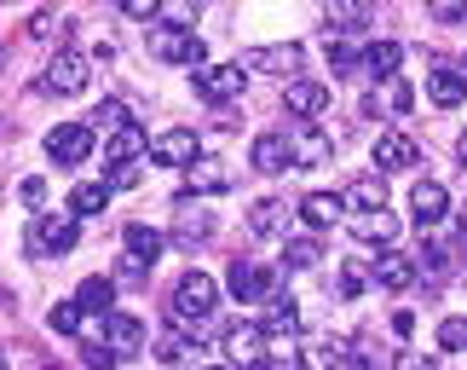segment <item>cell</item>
<instances>
[{
  "instance_id": "obj_28",
  "label": "cell",
  "mask_w": 467,
  "mask_h": 370,
  "mask_svg": "<svg viewBox=\"0 0 467 370\" xmlns=\"http://www.w3.org/2000/svg\"><path fill=\"white\" fill-rule=\"evenodd\" d=\"M375 284H387V290H410V284H416V260H404V255H381V267H375Z\"/></svg>"
},
{
  "instance_id": "obj_22",
  "label": "cell",
  "mask_w": 467,
  "mask_h": 370,
  "mask_svg": "<svg viewBox=\"0 0 467 370\" xmlns=\"http://www.w3.org/2000/svg\"><path fill=\"white\" fill-rule=\"evenodd\" d=\"M347 203H352V208H364V215H369V208H387L381 168H375V174H358V180H352V191H347Z\"/></svg>"
},
{
  "instance_id": "obj_7",
  "label": "cell",
  "mask_w": 467,
  "mask_h": 370,
  "mask_svg": "<svg viewBox=\"0 0 467 370\" xmlns=\"http://www.w3.org/2000/svg\"><path fill=\"white\" fill-rule=\"evenodd\" d=\"M416 156H421V145H416V139H410V133H399V128L375 133V168H381V174L416 168Z\"/></svg>"
},
{
  "instance_id": "obj_48",
  "label": "cell",
  "mask_w": 467,
  "mask_h": 370,
  "mask_svg": "<svg viewBox=\"0 0 467 370\" xmlns=\"http://www.w3.org/2000/svg\"><path fill=\"white\" fill-rule=\"evenodd\" d=\"M462 232H467V203H462Z\"/></svg>"
},
{
  "instance_id": "obj_49",
  "label": "cell",
  "mask_w": 467,
  "mask_h": 370,
  "mask_svg": "<svg viewBox=\"0 0 467 370\" xmlns=\"http://www.w3.org/2000/svg\"><path fill=\"white\" fill-rule=\"evenodd\" d=\"M0 365H6V354H0Z\"/></svg>"
},
{
  "instance_id": "obj_46",
  "label": "cell",
  "mask_w": 467,
  "mask_h": 370,
  "mask_svg": "<svg viewBox=\"0 0 467 370\" xmlns=\"http://www.w3.org/2000/svg\"><path fill=\"white\" fill-rule=\"evenodd\" d=\"M121 12H128V17H150V12H161V0H121Z\"/></svg>"
},
{
  "instance_id": "obj_11",
  "label": "cell",
  "mask_w": 467,
  "mask_h": 370,
  "mask_svg": "<svg viewBox=\"0 0 467 370\" xmlns=\"http://www.w3.org/2000/svg\"><path fill=\"white\" fill-rule=\"evenodd\" d=\"M289 220H295V208L283 197H260L254 208H248V232H254V238H283Z\"/></svg>"
},
{
  "instance_id": "obj_15",
  "label": "cell",
  "mask_w": 467,
  "mask_h": 370,
  "mask_svg": "<svg viewBox=\"0 0 467 370\" xmlns=\"http://www.w3.org/2000/svg\"><path fill=\"white\" fill-rule=\"evenodd\" d=\"M289 151H295V168H323V163H329V139H323L312 122L289 133Z\"/></svg>"
},
{
  "instance_id": "obj_13",
  "label": "cell",
  "mask_w": 467,
  "mask_h": 370,
  "mask_svg": "<svg viewBox=\"0 0 467 370\" xmlns=\"http://www.w3.org/2000/svg\"><path fill=\"white\" fill-rule=\"evenodd\" d=\"M104 336H110V347L121 359L145 354V319H133V312H110V319H104Z\"/></svg>"
},
{
  "instance_id": "obj_34",
  "label": "cell",
  "mask_w": 467,
  "mask_h": 370,
  "mask_svg": "<svg viewBox=\"0 0 467 370\" xmlns=\"http://www.w3.org/2000/svg\"><path fill=\"white\" fill-rule=\"evenodd\" d=\"M260 324H265V336H295V330H300V312H295V301H277Z\"/></svg>"
},
{
  "instance_id": "obj_8",
  "label": "cell",
  "mask_w": 467,
  "mask_h": 370,
  "mask_svg": "<svg viewBox=\"0 0 467 370\" xmlns=\"http://www.w3.org/2000/svg\"><path fill=\"white\" fill-rule=\"evenodd\" d=\"M243 87H248V69H237V64H213V69L196 76V93H202L208 104H231Z\"/></svg>"
},
{
  "instance_id": "obj_44",
  "label": "cell",
  "mask_w": 467,
  "mask_h": 370,
  "mask_svg": "<svg viewBox=\"0 0 467 370\" xmlns=\"http://www.w3.org/2000/svg\"><path fill=\"white\" fill-rule=\"evenodd\" d=\"M52 29H58V17H52V12H35V17H29V35H35V41H47Z\"/></svg>"
},
{
  "instance_id": "obj_6",
  "label": "cell",
  "mask_w": 467,
  "mask_h": 370,
  "mask_svg": "<svg viewBox=\"0 0 467 370\" xmlns=\"http://www.w3.org/2000/svg\"><path fill=\"white\" fill-rule=\"evenodd\" d=\"M225 290L237 295V301H265V295H277V272L260 267V260H231Z\"/></svg>"
},
{
  "instance_id": "obj_33",
  "label": "cell",
  "mask_w": 467,
  "mask_h": 370,
  "mask_svg": "<svg viewBox=\"0 0 467 370\" xmlns=\"http://www.w3.org/2000/svg\"><path fill=\"white\" fill-rule=\"evenodd\" d=\"M121 122H128V104H121V99H99V111H93L87 128H93V133H116Z\"/></svg>"
},
{
  "instance_id": "obj_27",
  "label": "cell",
  "mask_w": 467,
  "mask_h": 370,
  "mask_svg": "<svg viewBox=\"0 0 467 370\" xmlns=\"http://www.w3.org/2000/svg\"><path fill=\"white\" fill-rule=\"evenodd\" d=\"M110 208V185H76L69 191V215H81V220H93Z\"/></svg>"
},
{
  "instance_id": "obj_29",
  "label": "cell",
  "mask_w": 467,
  "mask_h": 370,
  "mask_svg": "<svg viewBox=\"0 0 467 370\" xmlns=\"http://www.w3.org/2000/svg\"><path fill=\"white\" fill-rule=\"evenodd\" d=\"M364 64H369V76H399V64H404V47L399 41H375L369 52H364Z\"/></svg>"
},
{
  "instance_id": "obj_21",
  "label": "cell",
  "mask_w": 467,
  "mask_h": 370,
  "mask_svg": "<svg viewBox=\"0 0 467 370\" xmlns=\"http://www.w3.org/2000/svg\"><path fill=\"white\" fill-rule=\"evenodd\" d=\"M76 301H81V312H110L116 307V278H81V290H76Z\"/></svg>"
},
{
  "instance_id": "obj_42",
  "label": "cell",
  "mask_w": 467,
  "mask_h": 370,
  "mask_svg": "<svg viewBox=\"0 0 467 370\" xmlns=\"http://www.w3.org/2000/svg\"><path fill=\"white\" fill-rule=\"evenodd\" d=\"M17 197H24L29 208H47V180H24V185H17Z\"/></svg>"
},
{
  "instance_id": "obj_43",
  "label": "cell",
  "mask_w": 467,
  "mask_h": 370,
  "mask_svg": "<svg viewBox=\"0 0 467 370\" xmlns=\"http://www.w3.org/2000/svg\"><path fill=\"white\" fill-rule=\"evenodd\" d=\"M433 17H444V24H456V17H467V0H433Z\"/></svg>"
},
{
  "instance_id": "obj_25",
  "label": "cell",
  "mask_w": 467,
  "mask_h": 370,
  "mask_svg": "<svg viewBox=\"0 0 467 370\" xmlns=\"http://www.w3.org/2000/svg\"><path fill=\"white\" fill-rule=\"evenodd\" d=\"M213 232V220L202 215V208H191V203H179V232H173V243L179 249H191V243H202Z\"/></svg>"
},
{
  "instance_id": "obj_16",
  "label": "cell",
  "mask_w": 467,
  "mask_h": 370,
  "mask_svg": "<svg viewBox=\"0 0 467 370\" xmlns=\"http://www.w3.org/2000/svg\"><path fill=\"white\" fill-rule=\"evenodd\" d=\"M410 215H416V226H439L444 215H451V197H444V185H416V197H410Z\"/></svg>"
},
{
  "instance_id": "obj_23",
  "label": "cell",
  "mask_w": 467,
  "mask_h": 370,
  "mask_svg": "<svg viewBox=\"0 0 467 370\" xmlns=\"http://www.w3.org/2000/svg\"><path fill=\"white\" fill-rule=\"evenodd\" d=\"M410 104H416V93H410V81H399V76H387V87H381V99H369L364 111L375 116V111H387V116H404Z\"/></svg>"
},
{
  "instance_id": "obj_26",
  "label": "cell",
  "mask_w": 467,
  "mask_h": 370,
  "mask_svg": "<svg viewBox=\"0 0 467 370\" xmlns=\"http://www.w3.org/2000/svg\"><path fill=\"white\" fill-rule=\"evenodd\" d=\"M133 156H145V128H139V122H121L110 133V163H133Z\"/></svg>"
},
{
  "instance_id": "obj_1",
  "label": "cell",
  "mask_w": 467,
  "mask_h": 370,
  "mask_svg": "<svg viewBox=\"0 0 467 370\" xmlns=\"http://www.w3.org/2000/svg\"><path fill=\"white\" fill-rule=\"evenodd\" d=\"M87 76H93V64H87V52H52V64H47V76H41V93H52V99H76L81 87H87Z\"/></svg>"
},
{
  "instance_id": "obj_40",
  "label": "cell",
  "mask_w": 467,
  "mask_h": 370,
  "mask_svg": "<svg viewBox=\"0 0 467 370\" xmlns=\"http://www.w3.org/2000/svg\"><path fill=\"white\" fill-rule=\"evenodd\" d=\"M161 12H168V24L191 29V24H196V12H202V0H168V6H161Z\"/></svg>"
},
{
  "instance_id": "obj_24",
  "label": "cell",
  "mask_w": 467,
  "mask_h": 370,
  "mask_svg": "<svg viewBox=\"0 0 467 370\" xmlns=\"http://www.w3.org/2000/svg\"><path fill=\"white\" fill-rule=\"evenodd\" d=\"M427 93H433L439 111H456V104L467 99V81L456 76V69H433V81H427Z\"/></svg>"
},
{
  "instance_id": "obj_18",
  "label": "cell",
  "mask_w": 467,
  "mask_h": 370,
  "mask_svg": "<svg viewBox=\"0 0 467 370\" xmlns=\"http://www.w3.org/2000/svg\"><path fill=\"white\" fill-rule=\"evenodd\" d=\"M340 208H347V197H335V191H312V197L300 203V215H306L312 232H329V226L340 220Z\"/></svg>"
},
{
  "instance_id": "obj_36",
  "label": "cell",
  "mask_w": 467,
  "mask_h": 370,
  "mask_svg": "<svg viewBox=\"0 0 467 370\" xmlns=\"http://www.w3.org/2000/svg\"><path fill=\"white\" fill-rule=\"evenodd\" d=\"M323 52H329V64H335V69H358V58H364V52H358V41H352V35H335V41L323 47Z\"/></svg>"
},
{
  "instance_id": "obj_30",
  "label": "cell",
  "mask_w": 467,
  "mask_h": 370,
  "mask_svg": "<svg viewBox=\"0 0 467 370\" xmlns=\"http://www.w3.org/2000/svg\"><path fill=\"white\" fill-rule=\"evenodd\" d=\"M369 17H375V0H329V24H340V29H358Z\"/></svg>"
},
{
  "instance_id": "obj_38",
  "label": "cell",
  "mask_w": 467,
  "mask_h": 370,
  "mask_svg": "<svg viewBox=\"0 0 467 370\" xmlns=\"http://www.w3.org/2000/svg\"><path fill=\"white\" fill-rule=\"evenodd\" d=\"M145 272H150V260L145 255H121V267H116V284H145Z\"/></svg>"
},
{
  "instance_id": "obj_31",
  "label": "cell",
  "mask_w": 467,
  "mask_h": 370,
  "mask_svg": "<svg viewBox=\"0 0 467 370\" xmlns=\"http://www.w3.org/2000/svg\"><path fill=\"white\" fill-rule=\"evenodd\" d=\"M392 238H399V220L387 208H369V220L358 226V243H392Z\"/></svg>"
},
{
  "instance_id": "obj_5",
  "label": "cell",
  "mask_w": 467,
  "mask_h": 370,
  "mask_svg": "<svg viewBox=\"0 0 467 370\" xmlns=\"http://www.w3.org/2000/svg\"><path fill=\"white\" fill-rule=\"evenodd\" d=\"M47 156L64 163V168H81L87 156H93V128H87V122H64V128H52L47 133Z\"/></svg>"
},
{
  "instance_id": "obj_45",
  "label": "cell",
  "mask_w": 467,
  "mask_h": 370,
  "mask_svg": "<svg viewBox=\"0 0 467 370\" xmlns=\"http://www.w3.org/2000/svg\"><path fill=\"white\" fill-rule=\"evenodd\" d=\"M156 359H185V336H161L156 342Z\"/></svg>"
},
{
  "instance_id": "obj_32",
  "label": "cell",
  "mask_w": 467,
  "mask_h": 370,
  "mask_svg": "<svg viewBox=\"0 0 467 370\" xmlns=\"http://www.w3.org/2000/svg\"><path fill=\"white\" fill-rule=\"evenodd\" d=\"M161 243H168V238H161L156 226H145V220H133V226H128V249H133V255L156 260V255H161Z\"/></svg>"
},
{
  "instance_id": "obj_2",
  "label": "cell",
  "mask_w": 467,
  "mask_h": 370,
  "mask_svg": "<svg viewBox=\"0 0 467 370\" xmlns=\"http://www.w3.org/2000/svg\"><path fill=\"white\" fill-rule=\"evenodd\" d=\"M24 249L35 260H41V255H69V249H76V220H69V215H41V220L29 226Z\"/></svg>"
},
{
  "instance_id": "obj_20",
  "label": "cell",
  "mask_w": 467,
  "mask_h": 370,
  "mask_svg": "<svg viewBox=\"0 0 467 370\" xmlns=\"http://www.w3.org/2000/svg\"><path fill=\"white\" fill-rule=\"evenodd\" d=\"M248 64H254L260 76H295V69H300V47H260Z\"/></svg>"
},
{
  "instance_id": "obj_14",
  "label": "cell",
  "mask_w": 467,
  "mask_h": 370,
  "mask_svg": "<svg viewBox=\"0 0 467 370\" xmlns=\"http://www.w3.org/2000/svg\"><path fill=\"white\" fill-rule=\"evenodd\" d=\"M185 185H191V191H202V197H213V191H225V185H231V174H225L220 156H191V163H185Z\"/></svg>"
},
{
  "instance_id": "obj_35",
  "label": "cell",
  "mask_w": 467,
  "mask_h": 370,
  "mask_svg": "<svg viewBox=\"0 0 467 370\" xmlns=\"http://www.w3.org/2000/svg\"><path fill=\"white\" fill-rule=\"evenodd\" d=\"M47 324L58 330V336H76V330H81V301H58L47 312Z\"/></svg>"
},
{
  "instance_id": "obj_3",
  "label": "cell",
  "mask_w": 467,
  "mask_h": 370,
  "mask_svg": "<svg viewBox=\"0 0 467 370\" xmlns=\"http://www.w3.org/2000/svg\"><path fill=\"white\" fill-rule=\"evenodd\" d=\"M150 52L161 64H179V69H202V58H208V47L196 41L191 29H179V24H168V29H156V41H150Z\"/></svg>"
},
{
  "instance_id": "obj_19",
  "label": "cell",
  "mask_w": 467,
  "mask_h": 370,
  "mask_svg": "<svg viewBox=\"0 0 467 370\" xmlns=\"http://www.w3.org/2000/svg\"><path fill=\"white\" fill-rule=\"evenodd\" d=\"M317 260H323V238L317 232H300V238L283 243V267L289 272H306V267H317Z\"/></svg>"
},
{
  "instance_id": "obj_47",
  "label": "cell",
  "mask_w": 467,
  "mask_h": 370,
  "mask_svg": "<svg viewBox=\"0 0 467 370\" xmlns=\"http://www.w3.org/2000/svg\"><path fill=\"white\" fill-rule=\"evenodd\" d=\"M456 156H462V168H467V133H462V145H456Z\"/></svg>"
},
{
  "instance_id": "obj_10",
  "label": "cell",
  "mask_w": 467,
  "mask_h": 370,
  "mask_svg": "<svg viewBox=\"0 0 467 370\" xmlns=\"http://www.w3.org/2000/svg\"><path fill=\"white\" fill-rule=\"evenodd\" d=\"M150 156H156L161 168H185L191 156H202V139H196L191 128H168V133H161L156 145H150Z\"/></svg>"
},
{
  "instance_id": "obj_17",
  "label": "cell",
  "mask_w": 467,
  "mask_h": 370,
  "mask_svg": "<svg viewBox=\"0 0 467 370\" xmlns=\"http://www.w3.org/2000/svg\"><path fill=\"white\" fill-rule=\"evenodd\" d=\"M254 168H260V174H283V168H295L289 139H283V133H260V139H254Z\"/></svg>"
},
{
  "instance_id": "obj_41",
  "label": "cell",
  "mask_w": 467,
  "mask_h": 370,
  "mask_svg": "<svg viewBox=\"0 0 467 370\" xmlns=\"http://www.w3.org/2000/svg\"><path fill=\"white\" fill-rule=\"evenodd\" d=\"M369 284V272H364V260H347V267H340V295H358Z\"/></svg>"
},
{
  "instance_id": "obj_37",
  "label": "cell",
  "mask_w": 467,
  "mask_h": 370,
  "mask_svg": "<svg viewBox=\"0 0 467 370\" xmlns=\"http://www.w3.org/2000/svg\"><path fill=\"white\" fill-rule=\"evenodd\" d=\"M439 347L444 354H467V319H444L439 324Z\"/></svg>"
},
{
  "instance_id": "obj_39",
  "label": "cell",
  "mask_w": 467,
  "mask_h": 370,
  "mask_svg": "<svg viewBox=\"0 0 467 370\" xmlns=\"http://www.w3.org/2000/svg\"><path fill=\"white\" fill-rule=\"evenodd\" d=\"M139 174H145V163H139V156H133V163H110V191H133Z\"/></svg>"
},
{
  "instance_id": "obj_12",
  "label": "cell",
  "mask_w": 467,
  "mask_h": 370,
  "mask_svg": "<svg viewBox=\"0 0 467 370\" xmlns=\"http://www.w3.org/2000/svg\"><path fill=\"white\" fill-rule=\"evenodd\" d=\"M283 104H289L300 122H317L323 111H329V87L323 81H289L283 87Z\"/></svg>"
},
{
  "instance_id": "obj_9",
  "label": "cell",
  "mask_w": 467,
  "mask_h": 370,
  "mask_svg": "<svg viewBox=\"0 0 467 370\" xmlns=\"http://www.w3.org/2000/svg\"><path fill=\"white\" fill-rule=\"evenodd\" d=\"M225 359L231 365H265V324H237V330H225Z\"/></svg>"
},
{
  "instance_id": "obj_4",
  "label": "cell",
  "mask_w": 467,
  "mask_h": 370,
  "mask_svg": "<svg viewBox=\"0 0 467 370\" xmlns=\"http://www.w3.org/2000/svg\"><path fill=\"white\" fill-rule=\"evenodd\" d=\"M213 295H220V290H213L208 272H185V278H179V290H173V319L179 324L208 319V312H213Z\"/></svg>"
}]
</instances>
